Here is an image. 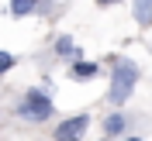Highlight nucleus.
Here are the masks:
<instances>
[{
    "mask_svg": "<svg viewBox=\"0 0 152 141\" xmlns=\"http://www.w3.org/2000/svg\"><path fill=\"white\" fill-rule=\"evenodd\" d=\"M135 83H138V66L132 59H118L114 62V72H111V90H107V100L114 107H121L128 96L135 93Z\"/></svg>",
    "mask_w": 152,
    "mask_h": 141,
    "instance_id": "nucleus-1",
    "label": "nucleus"
},
{
    "mask_svg": "<svg viewBox=\"0 0 152 141\" xmlns=\"http://www.w3.org/2000/svg\"><path fill=\"white\" fill-rule=\"evenodd\" d=\"M56 52H59V55H80V48H76L73 45V38H69V35H62V38H59V41H56Z\"/></svg>",
    "mask_w": 152,
    "mask_h": 141,
    "instance_id": "nucleus-8",
    "label": "nucleus"
},
{
    "mask_svg": "<svg viewBox=\"0 0 152 141\" xmlns=\"http://www.w3.org/2000/svg\"><path fill=\"white\" fill-rule=\"evenodd\" d=\"M97 4H118V0H97Z\"/></svg>",
    "mask_w": 152,
    "mask_h": 141,
    "instance_id": "nucleus-10",
    "label": "nucleus"
},
{
    "mask_svg": "<svg viewBox=\"0 0 152 141\" xmlns=\"http://www.w3.org/2000/svg\"><path fill=\"white\" fill-rule=\"evenodd\" d=\"M128 141H142V138H128Z\"/></svg>",
    "mask_w": 152,
    "mask_h": 141,
    "instance_id": "nucleus-11",
    "label": "nucleus"
},
{
    "mask_svg": "<svg viewBox=\"0 0 152 141\" xmlns=\"http://www.w3.org/2000/svg\"><path fill=\"white\" fill-rule=\"evenodd\" d=\"M35 7H38V0H10V14L14 17H28Z\"/></svg>",
    "mask_w": 152,
    "mask_h": 141,
    "instance_id": "nucleus-7",
    "label": "nucleus"
},
{
    "mask_svg": "<svg viewBox=\"0 0 152 141\" xmlns=\"http://www.w3.org/2000/svg\"><path fill=\"white\" fill-rule=\"evenodd\" d=\"M97 72H100V66H97V62H76V66H73V79H80V83L94 79Z\"/></svg>",
    "mask_w": 152,
    "mask_h": 141,
    "instance_id": "nucleus-4",
    "label": "nucleus"
},
{
    "mask_svg": "<svg viewBox=\"0 0 152 141\" xmlns=\"http://www.w3.org/2000/svg\"><path fill=\"white\" fill-rule=\"evenodd\" d=\"M90 127V117L86 114H76V117H66V121L56 127V141H80Z\"/></svg>",
    "mask_w": 152,
    "mask_h": 141,
    "instance_id": "nucleus-3",
    "label": "nucleus"
},
{
    "mask_svg": "<svg viewBox=\"0 0 152 141\" xmlns=\"http://www.w3.org/2000/svg\"><path fill=\"white\" fill-rule=\"evenodd\" d=\"M7 69H14V55L10 52H0V72H7Z\"/></svg>",
    "mask_w": 152,
    "mask_h": 141,
    "instance_id": "nucleus-9",
    "label": "nucleus"
},
{
    "mask_svg": "<svg viewBox=\"0 0 152 141\" xmlns=\"http://www.w3.org/2000/svg\"><path fill=\"white\" fill-rule=\"evenodd\" d=\"M124 127H128V121H124V114H111L104 121V131H107V138H114V134H121Z\"/></svg>",
    "mask_w": 152,
    "mask_h": 141,
    "instance_id": "nucleus-5",
    "label": "nucleus"
},
{
    "mask_svg": "<svg viewBox=\"0 0 152 141\" xmlns=\"http://www.w3.org/2000/svg\"><path fill=\"white\" fill-rule=\"evenodd\" d=\"M135 21L138 24H152V0H135Z\"/></svg>",
    "mask_w": 152,
    "mask_h": 141,
    "instance_id": "nucleus-6",
    "label": "nucleus"
},
{
    "mask_svg": "<svg viewBox=\"0 0 152 141\" xmlns=\"http://www.w3.org/2000/svg\"><path fill=\"white\" fill-rule=\"evenodd\" d=\"M21 114H24L28 121H48V117H52V100H48V93L31 90V93L24 96V103H21Z\"/></svg>",
    "mask_w": 152,
    "mask_h": 141,
    "instance_id": "nucleus-2",
    "label": "nucleus"
}]
</instances>
